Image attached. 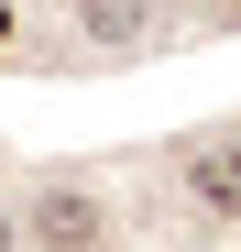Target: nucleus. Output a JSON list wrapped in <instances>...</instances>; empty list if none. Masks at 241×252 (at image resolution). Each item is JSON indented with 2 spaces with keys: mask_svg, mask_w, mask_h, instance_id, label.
Segmentation results:
<instances>
[{
  "mask_svg": "<svg viewBox=\"0 0 241 252\" xmlns=\"http://www.w3.org/2000/svg\"><path fill=\"white\" fill-rule=\"evenodd\" d=\"M22 241H33V252H110V208H99V187H77V176L33 187Z\"/></svg>",
  "mask_w": 241,
  "mask_h": 252,
  "instance_id": "obj_1",
  "label": "nucleus"
},
{
  "mask_svg": "<svg viewBox=\"0 0 241 252\" xmlns=\"http://www.w3.org/2000/svg\"><path fill=\"white\" fill-rule=\"evenodd\" d=\"M186 197L219 208V220H241V143H197L186 154Z\"/></svg>",
  "mask_w": 241,
  "mask_h": 252,
  "instance_id": "obj_2",
  "label": "nucleus"
},
{
  "mask_svg": "<svg viewBox=\"0 0 241 252\" xmlns=\"http://www.w3.org/2000/svg\"><path fill=\"white\" fill-rule=\"evenodd\" d=\"M77 33H88V44H153V0H77Z\"/></svg>",
  "mask_w": 241,
  "mask_h": 252,
  "instance_id": "obj_3",
  "label": "nucleus"
},
{
  "mask_svg": "<svg viewBox=\"0 0 241 252\" xmlns=\"http://www.w3.org/2000/svg\"><path fill=\"white\" fill-rule=\"evenodd\" d=\"M0 252H22V220H11V197H0Z\"/></svg>",
  "mask_w": 241,
  "mask_h": 252,
  "instance_id": "obj_4",
  "label": "nucleus"
},
{
  "mask_svg": "<svg viewBox=\"0 0 241 252\" xmlns=\"http://www.w3.org/2000/svg\"><path fill=\"white\" fill-rule=\"evenodd\" d=\"M0 44H11V11H0Z\"/></svg>",
  "mask_w": 241,
  "mask_h": 252,
  "instance_id": "obj_5",
  "label": "nucleus"
}]
</instances>
